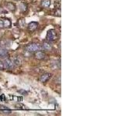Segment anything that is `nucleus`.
<instances>
[{"label": "nucleus", "instance_id": "1a4fd4ad", "mask_svg": "<svg viewBox=\"0 0 124 116\" xmlns=\"http://www.w3.org/2000/svg\"><path fill=\"white\" fill-rule=\"evenodd\" d=\"M38 25H39L38 22H30L29 24H28L27 27H28L29 30L32 32V31H34V30H36L37 29Z\"/></svg>", "mask_w": 124, "mask_h": 116}, {"label": "nucleus", "instance_id": "7ed1b4c3", "mask_svg": "<svg viewBox=\"0 0 124 116\" xmlns=\"http://www.w3.org/2000/svg\"><path fill=\"white\" fill-rule=\"evenodd\" d=\"M11 21L9 19H0V29L2 28H9L11 26Z\"/></svg>", "mask_w": 124, "mask_h": 116}, {"label": "nucleus", "instance_id": "f8f14e48", "mask_svg": "<svg viewBox=\"0 0 124 116\" xmlns=\"http://www.w3.org/2000/svg\"><path fill=\"white\" fill-rule=\"evenodd\" d=\"M51 2H50V0H43L42 2H41V5L42 6H44V8H48Z\"/></svg>", "mask_w": 124, "mask_h": 116}, {"label": "nucleus", "instance_id": "2eb2a0df", "mask_svg": "<svg viewBox=\"0 0 124 116\" xmlns=\"http://www.w3.org/2000/svg\"><path fill=\"white\" fill-rule=\"evenodd\" d=\"M19 93H23V94H27V92L25 91H23V90H20V91H19Z\"/></svg>", "mask_w": 124, "mask_h": 116}, {"label": "nucleus", "instance_id": "6e6552de", "mask_svg": "<svg viewBox=\"0 0 124 116\" xmlns=\"http://www.w3.org/2000/svg\"><path fill=\"white\" fill-rule=\"evenodd\" d=\"M9 57V53L6 48H0V59H5Z\"/></svg>", "mask_w": 124, "mask_h": 116}, {"label": "nucleus", "instance_id": "4468645a", "mask_svg": "<svg viewBox=\"0 0 124 116\" xmlns=\"http://www.w3.org/2000/svg\"><path fill=\"white\" fill-rule=\"evenodd\" d=\"M19 26H22V27L25 26V25H26V22H25L24 19H20V20L19 21Z\"/></svg>", "mask_w": 124, "mask_h": 116}, {"label": "nucleus", "instance_id": "f257e3e1", "mask_svg": "<svg viewBox=\"0 0 124 116\" xmlns=\"http://www.w3.org/2000/svg\"><path fill=\"white\" fill-rule=\"evenodd\" d=\"M26 50L30 53H32L39 51V50H44V49H43L42 45L36 44V43H32V44H30L26 46Z\"/></svg>", "mask_w": 124, "mask_h": 116}, {"label": "nucleus", "instance_id": "39448f33", "mask_svg": "<svg viewBox=\"0 0 124 116\" xmlns=\"http://www.w3.org/2000/svg\"><path fill=\"white\" fill-rule=\"evenodd\" d=\"M42 46H43V49H44V50H46V51H50V50L53 49L52 44L50 43V41H48V40L44 41V43H43Z\"/></svg>", "mask_w": 124, "mask_h": 116}, {"label": "nucleus", "instance_id": "9d476101", "mask_svg": "<svg viewBox=\"0 0 124 116\" xmlns=\"http://www.w3.org/2000/svg\"><path fill=\"white\" fill-rule=\"evenodd\" d=\"M5 6H6V9L11 12H14L16 10V6L13 2H7V3H6Z\"/></svg>", "mask_w": 124, "mask_h": 116}, {"label": "nucleus", "instance_id": "9b49d317", "mask_svg": "<svg viewBox=\"0 0 124 116\" xmlns=\"http://www.w3.org/2000/svg\"><path fill=\"white\" fill-rule=\"evenodd\" d=\"M13 61L15 66H19L22 64V58L20 57H15L13 59Z\"/></svg>", "mask_w": 124, "mask_h": 116}, {"label": "nucleus", "instance_id": "dca6fc26", "mask_svg": "<svg viewBox=\"0 0 124 116\" xmlns=\"http://www.w3.org/2000/svg\"><path fill=\"white\" fill-rule=\"evenodd\" d=\"M3 9H2V8H0V14H1L2 13H3Z\"/></svg>", "mask_w": 124, "mask_h": 116}, {"label": "nucleus", "instance_id": "0eeeda50", "mask_svg": "<svg viewBox=\"0 0 124 116\" xmlns=\"http://www.w3.org/2000/svg\"><path fill=\"white\" fill-rule=\"evenodd\" d=\"M50 76H51V74L49 73H44V74L41 75L40 78H39V80H40V82H42V83H45L50 78Z\"/></svg>", "mask_w": 124, "mask_h": 116}, {"label": "nucleus", "instance_id": "ddd939ff", "mask_svg": "<svg viewBox=\"0 0 124 116\" xmlns=\"http://www.w3.org/2000/svg\"><path fill=\"white\" fill-rule=\"evenodd\" d=\"M19 9L22 12H26L27 10V6L25 3H20L19 4Z\"/></svg>", "mask_w": 124, "mask_h": 116}, {"label": "nucleus", "instance_id": "20e7f679", "mask_svg": "<svg viewBox=\"0 0 124 116\" xmlns=\"http://www.w3.org/2000/svg\"><path fill=\"white\" fill-rule=\"evenodd\" d=\"M4 66H5V69H13L14 67V64L13 60L9 59V58H5V59H2Z\"/></svg>", "mask_w": 124, "mask_h": 116}, {"label": "nucleus", "instance_id": "f03ea898", "mask_svg": "<svg viewBox=\"0 0 124 116\" xmlns=\"http://www.w3.org/2000/svg\"><path fill=\"white\" fill-rule=\"evenodd\" d=\"M46 40L48 41H55L58 39V33L54 29H49L47 31V33H46Z\"/></svg>", "mask_w": 124, "mask_h": 116}, {"label": "nucleus", "instance_id": "423d86ee", "mask_svg": "<svg viewBox=\"0 0 124 116\" xmlns=\"http://www.w3.org/2000/svg\"><path fill=\"white\" fill-rule=\"evenodd\" d=\"M34 57L37 60H44L46 57V53L44 52L41 51V50H39V51H37L34 53Z\"/></svg>", "mask_w": 124, "mask_h": 116}]
</instances>
